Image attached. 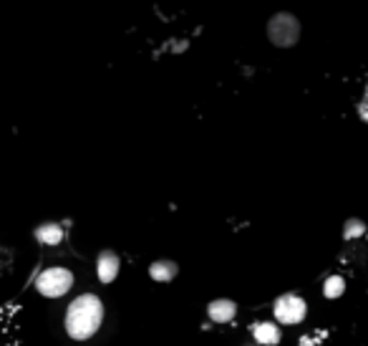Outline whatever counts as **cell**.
Segmentation results:
<instances>
[{"instance_id": "1", "label": "cell", "mask_w": 368, "mask_h": 346, "mask_svg": "<svg viewBox=\"0 0 368 346\" xmlns=\"http://www.w3.org/2000/svg\"><path fill=\"white\" fill-rule=\"evenodd\" d=\"M104 321V306L94 293H83L69 306V314H66V331H69L71 339H91L101 328Z\"/></svg>"}, {"instance_id": "2", "label": "cell", "mask_w": 368, "mask_h": 346, "mask_svg": "<svg viewBox=\"0 0 368 346\" xmlns=\"http://www.w3.org/2000/svg\"><path fill=\"white\" fill-rule=\"evenodd\" d=\"M268 38L280 48H290L298 44L300 38V23L293 13H275L268 23Z\"/></svg>"}, {"instance_id": "3", "label": "cell", "mask_w": 368, "mask_h": 346, "mask_svg": "<svg viewBox=\"0 0 368 346\" xmlns=\"http://www.w3.org/2000/svg\"><path fill=\"white\" fill-rule=\"evenodd\" d=\"M71 286H74V276H71L69 268H46L36 278V288L41 291V296L48 298H58L63 293H69Z\"/></svg>"}, {"instance_id": "4", "label": "cell", "mask_w": 368, "mask_h": 346, "mask_svg": "<svg viewBox=\"0 0 368 346\" xmlns=\"http://www.w3.org/2000/svg\"><path fill=\"white\" fill-rule=\"evenodd\" d=\"M275 319L280 324H300L303 319H306V301L300 296H293V293H285V296H280L278 301H275Z\"/></svg>"}, {"instance_id": "5", "label": "cell", "mask_w": 368, "mask_h": 346, "mask_svg": "<svg viewBox=\"0 0 368 346\" xmlns=\"http://www.w3.org/2000/svg\"><path fill=\"white\" fill-rule=\"evenodd\" d=\"M96 273H99L101 284H111L119 276V255L111 251H101L96 258Z\"/></svg>"}, {"instance_id": "6", "label": "cell", "mask_w": 368, "mask_h": 346, "mask_svg": "<svg viewBox=\"0 0 368 346\" xmlns=\"http://www.w3.org/2000/svg\"><path fill=\"white\" fill-rule=\"evenodd\" d=\"M235 314H238V303L230 301V298H217V301H212L210 306H207V316H210L214 324L232 321Z\"/></svg>"}, {"instance_id": "7", "label": "cell", "mask_w": 368, "mask_h": 346, "mask_svg": "<svg viewBox=\"0 0 368 346\" xmlns=\"http://www.w3.org/2000/svg\"><path fill=\"white\" fill-rule=\"evenodd\" d=\"M177 273H179V265H177L175 260H154V263L149 265V276L154 278V281H159V284L172 281Z\"/></svg>"}, {"instance_id": "8", "label": "cell", "mask_w": 368, "mask_h": 346, "mask_svg": "<svg viewBox=\"0 0 368 346\" xmlns=\"http://www.w3.org/2000/svg\"><path fill=\"white\" fill-rule=\"evenodd\" d=\"M36 240L43 246H58L63 240V227L58 222H46L36 227Z\"/></svg>"}, {"instance_id": "9", "label": "cell", "mask_w": 368, "mask_h": 346, "mask_svg": "<svg viewBox=\"0 0 368 346\" xmlns=\"http://www.w3.org/2000/svg\"><path fill=\"white\" fill-rule=\"evenodd\" d=\"M255 341L257 344H265V346H275L280 341V328L275 324H257L255 326Z\"/></svg>"}, {"instance_id": "10", "label": "cell", "mask_w": 368, "mask_h": 346, "mask_svg": "<svg viewBox=\"0 0 368 346\" xmlns=\"http://www.w3.org/2000/svg\"><path fill=\"white\" fill-rule=\"evenodd\" d=\"M343 291H346V281L341 276H331L328 281L323 284V296L325 298H338V296H343Z\"/></svg>"}, {"instance_id": "11", "label": "cell", "mask_w": 368, "mask_h": 346, "mask_svg": "<svg viewBox=\"0 0 368 346\" xmlns=\"http://www.w3.org/2000/svg\"><path fill=\"white\" fill-rule=\"evenodd\" d=\"M363 233H366V225H363L358 218L346 220V225H343V238L346 240H353V238H358V235H363Z\"/></svg>"}, {"instance_id": "12", "label": "cell", "mask_w": 368, "mask_h": 346, "mask_svg": "<svg viewBox=\"0 0 368 346\" xmlns=\"http://www.w3.org/2000/svg\"><path fill=\"white\" fill-rule=\"evenodd\" d=\"M358 112H361V119L368 121V86H366V96H363L361 107H358Z\"/></svg>"}]
</instances>
